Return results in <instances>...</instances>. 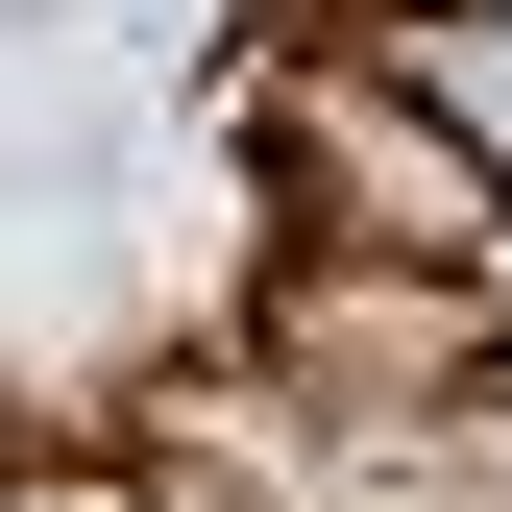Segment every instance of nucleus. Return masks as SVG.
Listing matches in <instances>:
<instances>
[{
	"label": "nucleus",
	"mask_w": 512,
	"mask_h": 512,
	"mask_svg": "<svg viewBox=\"0 0 512 512\" xmlns=\"http://www.w3.org/2000/svg\"><path fill=\"white\" fill-rule=\"evenodd\" d=\"M366 49H391V74H415L439 122H464V147H488V196H512V25H464V0H391Z\"/></svg>",
	"instance_id": "nucleus-1"
},
{
	"label": "nucleus",
	"mask_w": 512,
	"mask_h": 512,
	"mask_svg": "<svg viewBox=\"0 0 512 512\" xmlns=\"http://www.w3.org/2000/svg\"><path fill=\"white\" fill-rule=\"evenodd\" d=\"M488 342H512V244H488Z\"/></svg>",
	"instance_id": "nucleus-2"
},
{
	"label": "nucleus",
	"mask_w": 512,
	"mask_h": 512,
	"mask_svg": "<svg viewBox=\"0 0 512 512\" xmlns=\"http://www.w3.org/2000/svg\"><path fill=\"white\" fill-rule=\"evenodd\" d=\"M342 25H391V0H342Z\"/></svg>",
	"instance_id": "nucleus-3"
},
{
	"label": "nucleus",
	"mask_w": 512,
	"mask_h": 512,
	"mask_svg": "<svg viewBox=\"0 0 512 512\" xmlns=\"http://www.w3.org/2000/svg\"><path fill=\"white\" fill-rule=\"evenodd\" d=\"M464 25H512V0H464Z\"/></svg>",
	"instance_id": "nucleus-4"
}]
</instances>
